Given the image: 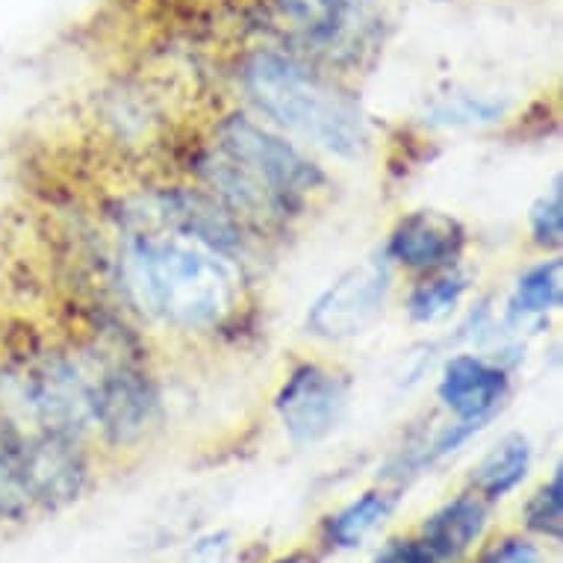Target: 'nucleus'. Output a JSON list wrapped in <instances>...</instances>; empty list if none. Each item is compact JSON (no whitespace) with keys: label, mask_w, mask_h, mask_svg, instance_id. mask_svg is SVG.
Wrapping results in <instances>:
<instances>
[{"label":"nucleus","mask_w":563,"mask_h":563,"mask_svg":"<svg viewBox=\"0 0 563 563\" xmlns=\"http://www.w3.org/2000/svg\"><path fill=\"white\" fill-rule=\"evenodd\" d=\"M526 526L531 531L552 540H561L563 534V475L554 472V478L545 487L537 489V496L528 501Z\"/></svg>","instance_id":"nucleus-18"},{"label":"nucleus","mask_w":563,"mask_h":563,"mask_svg":"<svg viewBox=\"0 0 563 563\" xmlns=\"http://www.w3.org/2000/svg\"><path fill=\"white\" fill-rule=\"evenodd\" d=\"M86 384L92 419L101 422L112 443H133L154 426L157 393L151 387L148 375L133 363H112Z\"/></svg>","instance_id":"nucleus-7"},{"label":"nucleus","mask_w":563,"mask_h":563,"mask_svg":"<svg viewBox=\"0 0 563 563\" xmlns=\"http://www.w3.org/2000/svg\"><path fill=\"white\" fill-rule=\"evenodd\" d=\"M528 466H531V445H528L526 437H505L478 463V470L472 475V484H475V489H478L484 499H505L510 489H517L526 481Z\"/></svg>","instance_id":"nucleus-14"},{"label":"nucleus","mask_w":563,"mask_h":563,"mask_svg":"<svg viewBox=\"0 0 563 563\" xmlns=\"http://www.w3.org/2000/svg\"><path fill=\"white\" fill-rule=\"evenodd\" d=\"M463 228L449 216L413 213L393 233L389 257L413 268L449 266L463 251Z\"/></svg>","instance_id":"nucleus-11"},{"label":"nucleus","mask_w":563,"mask_h":563,"mask_svg":"<svg viewBox=\"0 0 563 563\" xmlns=\"http://www.w3.org/2000/svg\"><path fill=\"white\" fill-rule=\"evenodd\" d=\"M27 478L30 493H33V505L59 508V505L75 501L86 484V461L80 449H77L75 437L30 431Z\"/></svg>","instance_id":"nucleus-8"},{"label":"nucleus","mask_w":563,"mask_h":563,"mask_svg":"<svg viewBox=\"0 0 563 563\" xmlns=\"http://www.w3.org/2000/svg\"><path fill=\"white\" fill-rule=\"evenodd\" d=\"M561 305V260L543 263L519 277L517 292L510 301L514 316H540Z\"/></svg>","instance_id":"nucleus-16"},{"label":"nucleus","mask_w":563,"mask_h":563,"mask_svg":"<svg viewBox=\"0 0 563 563\" xmlns=\"http://www.w3.org/2000/svg\"><path fill=\"white\" fill-rule=\"evenodd\" d=\"M245 86L266 115L313 139L331 154L361 157L369 145V128L361 103L292 56L272 51L251 56L245 65Z\"/></svg>","instance_id":"nucleus-2"},{"label":"nucleus","mask_w":563,"mask_h":563,"mask_svg":"<svg viewBox=\"0 0 563 563\" xmlns=\"http://www.w3.org/2000/svg\"><path fill=\"white\" fill-rule=\"evenodd\" d=\"M203 175L236 210L257 216L296 213L322 184V172L305 154L249 119L224 121Z\"/></svg>","instance_id":"nucleus-3"},{"label":"nucleus","mask_w":563,"mask_h":563,"mask_svg":"<svg viewBox=\"0 0 563 563\" xmlns=\"http://www.w3.org/2000/svg\"><path fill=\"white\" fill-rule=\"evenodd\" d=\"M389 266L387 260H366L349 268L324 292L307 316V328L324 340H349L369 331L387 305Z\"/></svg>","instance_id":"nucleus-5"},{"label":"nucleus","mask_w":563,"mask_h":563,"mask_svg":"<svg viewBox=\"0 0 563 563\" xmlns=\"http://www.w3.org/2000/svg\"><path fill=\"white\" fill-rule=\"evenodd\" d=\"M277 563H313V558H307V554H289V558H284V561H277Z\"/></svg>","instance_id":"nucleus-22"},{"label":"nucleus","mask_w":563,"mask_h":563,"mask_svg":"<svg viewBox=\"0 0 563 563\" xmlns=\"http://www.w3.org/2000/svg\"><path fill=\"white\" fill-rule=\"evenodd\" d=\"M30 508L27 434L0 416V519H24Z\"/></svg>","instance_id":"nucleus-13"},{"label":"nucleus","mask_w":563,"mask_h":563,"mask_svg":"<svg viewBox=\"0 0 563 563\" xmlns=\"http://www.w3.org/2000/svg\"><path fill=\"white\" fill-rule=\"evenodd\" d=\"M487 526V508L475 496H461L440 508L422 528V543L434 561L452 563L461 561L470 552V545L484 534Z\"/></svg>","instance_id":"nucleus-12"},{"label":"nucleus","mask_w":563,"mask_h":563,"mask_svg":"<svg viewBox=\"0 0 563 563\" xmlns=\"http://www.w3.org/2000/svg\"><path fill=\"white\" fill-rule=\"evenodd\" d=\"M463 292H466V280L461 275L434 277L410 296V316L416 322H437L445 313H452Z\"/></svg>","instance_id":"nucleus-17"},{"label":"nucleus","mask_w":563,"mask_h":563,"mask_svg":"<svg viewBox=\"0 0 563 563\" xmlns=\"http://www.w3.org/2000/svg\"><path fill=\"white\" fill-rule=\"evenodd\" d=\"M289 42L328 65H363L380 45V15L372 0H275Z\"/></svg>","instance_id":"nucleus-4"},{"label":"nucleus","mask_w":563,"mask_h":563,"mask_svg":"<svg viewBox=\"0 0 563 563\" xmlns=\"http://www.w3.org/2000/svg\"><path fill=\"white\" fill-rule=\"evenodd\" d=\"M531 231L534 240L545 249L561 245L563 236V195H561V180H554L552 189L537 201L534 213H531Z\"/></svg>","instance_id":"nucleus-19"},{"label":"nucleus","mask_w":563,"mask_h":563,"mask_svg":"<svg viewBox=\"0 0 563 563\" xmlns=\"http://www.w3.org/2000/svg\"><path fill=\"white\" fill-rule=\"evenodd\" d=\"M508 378L505 372L478 361V357H454L440 380V398L463 422H484L505 398Z\"/></svg>","instance_id":"nucleus-10"},{"label":"nucleus","mask_w":563,"mask_h":563,"mask_svg":"<svg viewBox=\"0 0 563 563\" xmlns=\"http://www.w3.org/2000/svg\"><path fill=\"white\" fill-rule=\"evenodd\" d=\"M159 219L172 224L177 233H184V240L198 242L213 254L216 251L224 254V251L240 249L242 242V233L231 213L219 207L213 198L189 192V189L163 195L159 198Z\"/></svg>","instance_id":"nucleus-9"},{"label":"nucleus","mask_w":563,"mask_h":563,"mask_svg":"<svg viewBox=\"0 0 563 563\" xmlns=\"http://www.w3.org/2000/svg\"><path fill=\"white\" fill-rule=\"evenodd\" d=\"M128 277L139 305L177 328H213L236 301L231 268L198 242L145 236L130 249Z\"/></svg>","instance_id":"nucleus-1"},{"label":"nucleus","mask_w":563,"mask_h":563,"mask_svg":"<svg viewBox=\"0 0 563 563\" xmlns=\"http://www.w3.org/2000/svg\"><path fill=\"white\" fill-rule=\"evenodd\" d=\"M375 563H437L434 554L428 552L426 543L416 540H393L384 552L375 558Z\"/></svg>","instance_id":"nucleus-21"},{"label":"nucleus","mask_w":563,"mask_h":563,"mask_svg":"<svg viewBox=\"0 0 563 563\" xmlns=\"http://www.w3.org/2000/svg\"><path fill=\"white\" fill-rule=\"evenodd\" d=\"M393 499L384 493H366L349 508H342L336 517L328 519V540L340 549H354L361 545L375 528L389 517Z\"/></svg>","instance_id":"nucleus-15"},{"label":"nucleus","mask_w":563,"mask_h":563,"mask_svg":"<svg viewBox=\"0 0 563 563\" xmlns=\"http://www.w3.org/2000/svg\"><path fill=\"white\" fill-rule=\"evenodd\" d=\"M481 563H543L537 545H531L528 540H519V537H510L505 543L493 545Z\"/></svg>","instance_id":"nucleus-20"},{"label":"nucleus","mask_w":563,"mask_h":563,"mask_svg":"<svg viewBox=\"0 0 563 563\" xmlns=\"http://www.w3.org/2000/svg\"><path fill=\"white\" fill-rule=\"evenodd\" d=\"M349 405V384L322 366H301L277 396V413L296 445L319 443L340 426Z\"/></svg>","instance_id":"nucleus-6"}]
</instances>
